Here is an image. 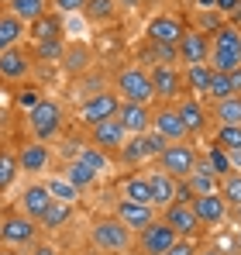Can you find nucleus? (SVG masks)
I'll list each match as a JSON object with an SVG mask.
<instances>
[{"label":"nucleus","instance_id":"nucleus-1","mask_svg":"<svg viewBox=\"0 0 241 255\" xmlns=\"http://www.w3.org/2000/svg\"><path fill=\"white\" fill-rule=\"evenodd\" d=\"M210 35L214 38H210V59H207V66L214 73H228V76L238 73L241 69V28L224 21Z\"/></svg>","mask_w":241,"mask_h":255},{"label":"nucleus","instance_id":"nucleus-2","mask_svg":"<svg viewBox=\"0 0 241 255\" xmlns=\"http://www.w3.org/2000/svg\"><path fill=\"white\" fill-rule=\"evenodd\" d=\"M131 231L120 224L114 214H104V217H93L90 224V245L100 255H124L131 252Z\"/></svg>","mask_w":241,"mask_h":255},{"label":"nucleus","instance_id":"nucleus-3","mask_svg":"<svg viewBox=\"0 0 241 255\" xmlns=\"http://www.w3.org/2000/svg\"><path fill=\"white\" fill-rule=\"evenodd\" d=\"M62 128H66V111H62V104L52 100V97H41L38 104L28 111V131H31L35 141L52 145V141L62 134Z\"/></svg>","mask_w":241,"mask_h":255},{"label":"nucleus","instance_id":"nucleus-4","mask_svg":"<svg viewBox=\"0 0 241 255\" xmlns=\"http://www.w3.org/2000/svg\"><path fill=\"white\" fill-rule=\"evenodd\" d=\"M111 90L118 93L120 100H127V104H148V107H152V100H155V90H152V80H148V69L138 66V62L120 66L118 73H114V86H111Z\"/></svg>","mask_w":241,"mask_h":255},{"label":"nucleus","instance_id":"nucleus-5","mask_svg":"<svg viewBox=\"0 0 241 255\" xmlns=\"http://www.w3.org/2000/svg\"><path fill=\"white\" fill-rule=\"evenodd\" d=\"M155 162H159V169L165 172V176H172L176 183H183L190 172L197 169V162H200V148H197L190 138H183V141H169Z\"/></svg>","mask_w":241,"mask_h":255},{"label":"nucleus","instance_id":"nucleus-6","mask_svg":"<svg viewBox=\"0 0 241 255\" xmlns=\"http://www.w3.org/2000/svg\"><path fill=\"white\" fill-rule=\"evenodd\" d=\"M169 141L162 138L159 131H145V134H131L124 145H120V152H118V159L124 162V166H145V162H152V159H159L162 155V148H165Z\"/></svg>","mask_w":241,"mask_h":255},{"label":"nucleus","instance_id":"nucleus-7","mask_svg":"<svg viewBox=\"0 0 241 255\" xmlns=\"http://www.w3.org/2000/svg\"><path fill=\"white\" fill-rule=\"evenodd\" d=\"M41 228L31 221V217H24V214H7L3 221H0V245L3 249H14V252H21V249H31L35 242H38Z\"/></svg>","mask_w":241,"mask_h":255},{"label":"nucleus","instance_id":"nucleus-8","mask_svg":"<svg viewBox=\"0 0 241 255\" xmlns=\"http://www.w3.org/2000/svg\"><path fill=\"white\" fill-rule=\"evenodd\" d=\"M172 245H176V231L169 224H162L159 217L148 228L134 231V238H131V252L134 255H162L165 249H172Z\"/></svg>","mask_w":241,"mask_h":255},{"label":"nucleus","instance_id":"nucleus-9","mask_svg":"<svg viewBox=\"0 0 241 255\" xmlns=\"http://www.w3.org/2000/svg\"><path fill=\"white\" fill-rule=\"evenodd\" d=\"M120 107V97L114 90H93V93H86V100L80 104V121L86 128L100 125V121H111L114 114H118Z\"/></svg>","mask_w":241,"mask_h":255},{"label":"nucleus","instance_id":"nucleus-10","mask_svg":"<svg viewBox=\"0 0 241 255\" xmlns=\"http://www.w3.org/2000/svg\"><path fill=\"white\" fill-rule=\"evenodd\" d=\"M190 211L197 217L200 231H210V228H221L228 217H231V207L221 200V193H200L190 200Z\"/></svg>","mask_w":241,"mask_h":255},{"label":"nucleus","instance_id":"nucleus-11","mask_svg":"<svg viewBox=\"0 0 241 255\" xmlns=\"http://www.w3.org/2000/svg\"><path fill=\"white\" fill-rule=\"evenodd\" d=\"M35 69V55L24 48V45H14L7 52H0V80L3 83H24Z\"/></svg>","mask_w":241,"mask_h":255},{"label":"nucleus","instance_id":"nucleus-12","mask_svg":"<svg viewBox=\"0 0 241 255\" xmlns=\"http://www.w3.org/2000/svg\"><path fill=\"white\" fill-rule=\"evenodd\" d=\"M148 80H152V90H155V100L162 104H176L183 97V73L176 66H152L148 69Z\"/></svg>","mask_w":241,"mask_h":255},{"label":"nucleus","instance_id":"nucleus-13","mask_svg":"<svg viewBox=\"0 0 241 255\" xmlns=\"http://www.w3.org/2000/svg\"><path fill=\"white\" fill-rule=\"evenodd\" d=\"M183 35H186V24H183V17H176V14H155V17L145 24V38L152 45H179Z\"/></svg>","mask_w":241,"mask_h":255},{"label":"nucleus","instance_id":"nucleus-14","mask_svg":"<svg viewBox=\"0 0 241 255\" xmlns=\"http://www.w3.org/2000/svg\"><path fill=\"white\" fill-rule=\"evenodd\" d=\"M52 145H45V141H24L21 148H17V166L21 172H28V176H41V172L52 169Z\"/></svg>","mask_w":241,"mask_h":255},{"label":"nucleus","instance_id":"nucleus-15","mask_svg":"<svg viewBox=\"0 0 241 255\" xmlns=\"http://www.w3.org/2000/svg\"><path fill=\"white\" fill-rule=\"evenodd\" d=\"M176 52H179V62H183V66H203V62L210 59V38H207V31L186 28V35L179 38Z\"/></svg>","mask_w":241,"mask_h":255},{"label":"nucleus","instance_id":"nucleus-16","mask_svg":"<svg viewBox=\"0 0 241 255\" xmlns=\"http://www.w3.org/2000/svg\"><path fill=\"white\" fill-rule=\"evenodd\" d=\"M152 131H159L165 141H183V138H190L183 118H179V111H176V104H159V107H152Z\"/></svg>","mask_w":241,"mask_h":255},{"label":"nucleus","instance_id":"nucleus-17","mask_svg":"<svg viewBox=\"0 0 241 255\" xmlns=\"http://www.w3.org/2000/svg\"><path fill=\"white\" fill-rule=\"evenodd\" d=\"M159 221L176 231V238H193V235H200V224H197V217H193V211H190V204L172 200L169 207L159 211Z\"/></svg>","mask_w":241,"mask_h":255},{"label":"nucleus","instance_id":"nucleus-18","mask_svg":"<svg viewBox=\"0 0 241 255\" xmlns=\"http://www.w3.org/2000/svg\"><path fill=\"white\" fill-rule=\"evenodd\" d=\"M114 121L124 128L127 138H131V134H145V131L152 128V107H148V104H127V100H120Z\"/></svg>","mask_w":241,"mask_h":255},{"label":"nucleus","instance_id":"nucleus-19","mask_svg":"<svg viewBox=\"0 0 241 255\" xmlns=\"http://www.w3.org/2000/svg\"><path fill=\"white\" fill-rule=\"evenodd\" d=\"M52 204H55V200H52V193H48L45 183H28V186L21 190V200H17L21 214L31 217L35 224H41V217H45V211H48Z\"/></svg>","mask_w":241,"mask_h":255},{"label":"nucleus","instance_id":"nucleus-20","mask_svg":"<svg viewBox=\"0 0 241 255\" xmlns=\"http://www.w3.org/2000/svg\"><path fill=\"white\" fill-rule=\"evenodd\" d=\"M124 141H127V134H124V128H120L114 118L90 128V145H93V148H100V152H107V155H118Z\"/></svg>","mask_w":241,"mask_h":255},{"label":"nucleus","instance_id":"nucleus-21","mask_svg":"<svg viewBox=\"0 0 241 255\" xmlns=\"http://www.w3.org/2000/svg\"><path fill=\"white\" fill-rule=\"evenodd\" d=\"M114 217H118L120 224L134 235V231L148 228V224L159 217V211H155V207H148V204H127V200H118V204H114Z\"/></svg>","mask_w":241,"mask_h":255},{"label":"nucleus","instance_id":"nucleus-22","mask_svg":"<svg viewBox=\"0 0 241 255\" xmlns=\"http://www.w3.org/2000/svg\"><path fill=\"white\" fill-rule=\"evenodd\" d=\"M176 111H179V118L186 125V134H203L207 131L210 114H207V104L203 100H197V97H179L176 100Z\"/></svg>","mask_w":241,"mask_h":255},{"label":"nucleus","instance_id":"nucleus-23","mask_svg":"<svg viewBox=\"0 0 241 255\" xmlns=\"http://www.w3.org/2000/svg\"><path fill=\"white\" fill-rule=\"evenodd\" d=\"M28 38H31V42H66L62 14H55V10L41 14L35 24H28Z\"/></svg>","mask_w":241,"mask_h":255},{"label":"nucleus","instance_id":"nucleus-24","mask_svg":"<svg viewBox=\"0 0 241 255\" xmlns=\"http://www.w3.org/2000/svg\"><path fill=\"white\" fill-rule=\"evenodd\" d=\"M145 179H148V190H152V207L155 211H162V207H169L172 200H176V179L172 176H165L162 169H152V172H145Z\"/></svg>","mask_w":241,"mask_h":255},{"label":"nucleus","instance_id":"nucleus-25","mask_svg":"<svg viewBox=\"0 0 241 255\" xmlns=\"http://www.w3.org/2000/svg\"><path fill=\"white\" fill-rule=\"evenodd\" d=\"M62 69L69 73V76H83V73H90L93 69V48L83 42H66V52H62Z\"/></svg>","mask_w":241,"mask_h":255},{"label":"nucleus","instance_id":"nucleus-26","mask_svg":"<svg viewBox=\"0 0 241 255\" xmlns=\"http://www.w3.org/2000/svg\"><path fill=\"white\" fill-rule=\"evenodd\" d=\"M214 145H217L221 152H228V155H231V166L241 172V125H217Z\"/></svg>","mask_w":241,"mask_h":255},{"label":"nucleus","instance_id":"nucleus-27","mask_svg":"<svg viewBox=\"0 0 241 255\" xmlns=\"http://www.w3.org/2000/svg\"><path fill=\"white\" fill-rule=\"evenodd\" d=\"M118 190H120V200H127V204H148V207H152V190H148L145 172H131V176H124Z\"/></svg>","mask_w":241,"mask_h":255},{"label":"nucleus","instance_id":"nucleus-28","mask_svg":"<svg viewBox=\"0 0 241 255\" xmlns=\"http://www.w3.org/2000/svg\"><path fill=\"white\" fill-rule=\"evenodd\" d=\"M118 0H86V7H83V17L93 24V28H107V24H114L118 21Z\"/></svg>","mask_w":241,"mask_h":255},{"label":"nucleus","instance_id":"nucleus-29","mask_svg":"<svg viewBox=\"0 0 241 255\" xmlns=\"http://www.w3.org/2000/svg\"><path fill=\"white\" fill-rule=\"evenodd\" d=\"M24 38H28V24H21L14 14L0 10V52H7V48L21 45Z\"/></svg>","mask_w":241,"mask_h":255},{"label":"nucleus","instance_id":"nucleus-30","mask_svg":"<svg viewBox=\"0 0 241 255\" xmlns=\"http://www.w3.org/2000/svg\"><path fill=\"white\" fill-rule=\"evenodd\" d=\"M183 183L193 190V197H200V193H217V183H221V176H214V169L207 166V159H200V162H197V169L190 172Z\"/></svg>","mask_w":241,"mask_h":255},{"label":"nucleus","instance_id":"nucleus-31","mask_svg":"<svg viewBox=\"0 0 241 255\" xmlns=\"http://www.w3.org/2000/svg\"><path fill=\"white\" fill-rule=\"evenodd\" d=\"M210 66L203 62V66H183V86L190 90V97H197V100H207V86H210Z\"/></svg>","mask_w":241,"mask_h":255},{"label":"nucleus","instance_id":"nucleus-32","mask_svg":"<svg viewBox=\"0 0 241 255\" xmlns=\"http://www.w3.org/2000/svg\"><path fill=\"white\" fill-rule=\"evenodd\" d=\"M73 159H76V162H83V166H86V169L93 172L97 179H100L104 172H111V166H114V159H111L107 152H100V148H93V145H80Z\"/></svg>","mask_w":241,"mask_h":255},{"label":"nucleus","instance_id":"nucleus-33","mask_svg":"<svg viewBox=\"0 0 241 255\" xmlns=\"http://www.w3.org/2000/svg\"><path fill=\"white\" fill-rule=\"evenodd\" d=\"M48 0H7V14H14L21 24H35L41 14H48Z\"/></svg>","mask_w":241,"mask_h":255},{"label":"nucleus","instance_id":"nucleus-34","mask_svg":"<svg viewBox=\"0 0 241 255\" xmlns=\"http://www.w3.org/2000/svg\"><path fill=\"white\" fill-rule=\"evenodd\" d=\"M207 114H210L217 125H241V97H228V100L210 104Z\"/></svg>","mask_w":241,"mask_h":255},{"label":"nucleus","instance_id":"nucleus-35","mask_svg":"<svg viewBox=\"0 0 241 255\" xmlns=\"http://www.w3.org/2000/svg\"><path fill=\"white\" fill-rule=\"evenodd\" d=\"M217 193H221V200L231 207V211H238L241 207V172H228V176H221V183H217Z\"/></svg>","mask_w":241,"mask_h":255},{"label":"nucleus","instance_id":"nucleus-36","mask_svg":"<svg viewBox=\"0 0 241 255\" xmlns=\"http://www.w3.org/2000/svg\"><path fill=\"white\" fill-rule=\"evenodd\" d=\"M17 152H10V148H0V193H7L14 183H17Z\"/></svg>","mask_w":241,"mask_h":255},{"label":"nucleus","instance_id":"nucleus-37","mask_svg":"<svg viewBox=\"0 0 241 255\" xmlns=\"http://www.w3.org/2000/svg\"><path fill=\"white\" fill-rule=\"evenodd\" d=\"M45 186H48V193H52L55 204H76V197H80V190L69 179H62V176H48Z\"/></svg>","mask_w":241,"mask_h":255},{"label":"nucleus","instance_id":"nucleus-38","mask_svg":"<svg viewBox=\"0 0 241 255\" xmlns=\"http://www.w3.org/2000/svg\"><path fill=\"white\" fill-rule=\"evenodd\" d=\"M69 217H73V204H52L45 217H41V231H59V228H66L69 224Z\"/></svg>","mask_w":241,"mask_h":255},{"label":"nucleus","instance_id":"nucleus-39","mask_svg":"<svg viewBox=\"0 0 241 255\" xmlns=\"http://www.w3.org/2000/svg\"><path fill=\"white\" fill-rule=\"evenodd\" d=\"M62 179H69L76 190H90V186L97 183V176L86 169L83 162H76V159H69V162H66V169H62Z\"/></svg>","mask_w":241,"mask_h":255},{"label":"nucleus","instance_id":"nucleus-40","mask_svg":"<svg viewBox=\"0 0 241 255\" xmlns=\"http://www.w3.org/2000/svg\"><path fill=\"white\" fill-rule=\"evenodd\" d=\"M228 97H238L235 86H231V76L228 73H210V86H207V100L217 104V100H228Z\"/></svg>","mask_w":241,"mask_h":255},{"label":"nucleus","instance_id":"nucleus-41","mask_svg":"<svg viewBox=\"0 0 241 255\" xmlns=\"http://www.w3.org/2000/svg\"><path fill=\"white\" fill-rule=\"evenodd\" d=\"M207 166L214 169V176H228V172H235L231 155H228V152H221L217 145H210V152H207Z\"/></svg>","mask_w":241,"mask_h":255},{"label":"nucleus","instance_id":"nucleus-42","mask_svg":"<svg viewBox=\"0 0 241 255\" xmlns=\"http://www.w3.org/2000/svg\"><path fill=\"white\" fill-rule=\"evenodd\" d=\"M62 52H66V42H35V62L45 59V62H62Z\"/></svg>","mask_w":241,"mask_h":255},{"label":"nucleus","instance_id":"nucleus-43","mask_svg":"<svg viewBox=\"0 0 241 255\" xmlns=\"http://www.w3.org/2000/svg\"><path fill=\"white\" fill-rule=\"evenodd\" d=\"M48 7H52L55 14H83L86 0H48Z\"/></svg>","mask_w":241,"mask_h":255},{"label":"nucleus","instance_id":"nucleus-44","mask_svg":"<svg viewBox=\"0 0 241 255\" xmlns=\"http://www.w3.org/2000/svg\"><path fill=\"white\" fill-rule=\"evenodd\" d=\"M162 255H197V245H193V238H176V245L165 249Z\"/></svg>","mask_w":241,"mask_h":255},{"label":"nucleus","instance_id":"nucleus-45","mask_svg":"<svg viewBox=\"0 0 241 255\" xmlns=\"http://www.w3.org/2000/svg\"><path fill=\"white\" fill-rule=\"evenodd\" d=\"M38 100H41V93L35 90V86H24V90H21V97H17V104H21L24 111H31V107H35Z\"/></svg>","mask_w":241,"mask_h":255},{"label":"nucleus","instance_id":"nucleus-46","mask_svg":"<svg viewBox=\"0 0 241 255\" xmlns=\"http://www.w3.org/2000/svg\"><path fill=\"white\" fill-rule=\"evenodd\" d=\"M28 255H59V249H55L52 242H35V245L28 249Z\"/></svg>","mask_w":241,"mask_h":255},{"label":"nucleus","instance_id":"nucleus-47","mask_svg":"<svg viewBox=\"0 0 241 255\" xmlns=\"http://www.w3.org/2000/svg\"><path fill=\"white\" fill-rule=\"evenodd\" d=\"M241 0H214V10H217V14H224V17H228V14H231V10H235V7H238Z\"/></svg>","mask_w":241,"mask_h":255},{"label":"nucleus","instance_id":"nucleus-48","mask_svg":"<svg viewBox=\"0 0 241 255\" xmlns=\"http://www.w3.org/2000/svg\"><path fill=\"white\" fill-rule=\"evenodd\" d=\"M145 7V0H118V10H138Z\"/></svg>","mask_w":241,"mask_h":255},{"label":"nucleus","instance_id":"nucleus-49","mask_svg":"<svg viewBox=\"0 0 241 255\" xmlns=\"http://www.w3.org/2000/svg\"><path fill=\"white\" fill-rule=\"evenodd\" d=\"M228 24H235V28H241V3L235 7V10H231V14H228Z\"/></svg>","mask_w":241,"mask_h":255},{"label":"nucleus","instance_id":"nucleus-50","mask_svg":"<svg viewBox=\"0 0 241 255\" xmlns=\"http://www.w3.org/2000/svg\"><path fill=\"white\" fill-rule=\"evenodd\" d=\"M197 255H224L217 245H207V249H197Z\"/></svg>","mask_w":241,"mask_h":255},{"label":"nucleus","instance_id":"nucleus-51","mask_svg":"<svg viewBox=\"0 0 241 255\" xmlns=\"http://www.w3.org/2000/svg\"><path fill=\"white\" fill-rule=\"evenodd\" d=\"M231 86H235V93L241 97V69H238V73H231Z\"/></svg>","mask_w":241,"mask_h":255},{"label":"nucleus","instance_id":"nucleus-52","mask_svg":"<svg viewBox=\"0 0 241 255\" xmlns=\"http://www.w3.org/2000/svg\"><path fill=\"white\" fill-rule=\"evenodd\" d=\"M0 255H17V252H14V249H3V245H0Z\"/></svg>","mask_w":241,"mask_h":255},{"label":"nucleus","instance_id":"nucleus-53","mask_svg":"<svg viewBox=\"0 0 241 255\" xmlns=\"http://www.w3.org/2000/svg\"><path fill=\"white\" fill-rule=\"evenodd\" d=\"M231 214H235V221H238V224H241V207H238V211H231Z\"/></svg>","mask_w":241,"mask_h":255},{"label":"nucleus","instance_id":"nucleus-54","mask_svg":"<svg viewBox=\"0 0 241 255\" xmlns=\"http://www.w3.org/2000/svg\"><path fill=\"white\" fill-rule=\"evenodd\" d=\"M235 238H238V249H241V224H238V235H235Z\"/></svg>","mask_w":241,"mask_h":255},{"label":"nucleus","instance_id":"nucleus-55","mask_svg":"<svg viewBox=\"0 0 241 255\" xmlns=\"http://www.w3.org/2000/svg\"><path fill=\"white\" fill-rule=\"evenodd\" d=\"M0 3H7V0H0Z\"/></svg>","mask_w":241,"mask_h":255},{"label":"nucleus","instance_id":"nucleus-56","mask_svg":"<svg viewBox=\"0 0 241 255\" xmlns=\"http://www.w3.org/2000/svg\"><path fill=\"white\" fill-rule=\"evenodd\" d=\"M124 255H127V252H124Z\"/></svg>","mask_w":241,"mask_h":255}]
</instances>
